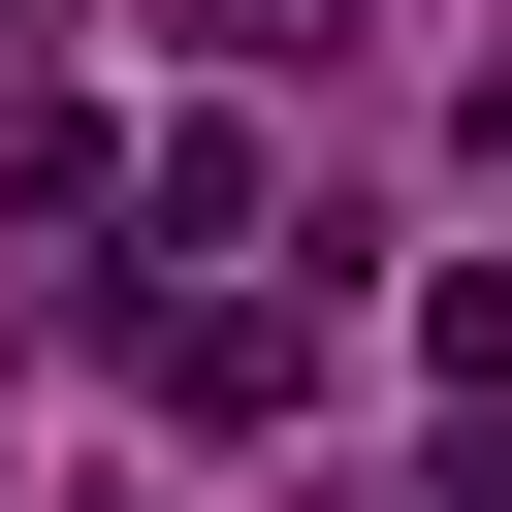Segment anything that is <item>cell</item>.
<instances>
[{"label":"cell","mask_w":512,"mask_h":512,"mask_svg":"<svg viewBox=\"0 0 512 512\" xmlns=\"http://www.w3.org/2000/svg\"><path fill=\"white\" fill-rule=\"evenodd\" d=\"M160 32H192V64H320L352 0H160Z\"/></svg>","instance_id":"3957f363"},{"label":"cell","mask_w":512,"mask_h":512,"mask_svg":"<svg viewBox=\"0 0 512 512\" xmlns=\"http://www.w3.org/2000/svg\"><path fill=\"white\" fill-rule=\"evenodd\" d=\"M416 352H448V384L512 416V256H448V288H416Z\"/></svg>","instance_id":"7a4b0ae2"},{"label":"cell","mask_w":512,"mask_h":512,"mask_svg":"<svg viewBox=\"0 0 512 512\" xmlns=\"http://www.w3.org/2000/svg\"><path fill=\"white\" fill-rule=\"evenodd\" d=\"M160 416H320V288H192L160 320Z\"/></svg>","instance_id":"6da1fadb"},{"label":"cell","mask_w":512,"mask_h":512,"mask_svg":"<svg viewBox=\"0 0 512 512\" xmlns=\"http://www.w3.org/2000/svg\"><path fill=\"white\" fill-rule=\"evenodd\" d=\"M416 512H512V416H480V448H448V480H416Z\"/></svg>","instance_id":"277c9868"}]
</instances>
